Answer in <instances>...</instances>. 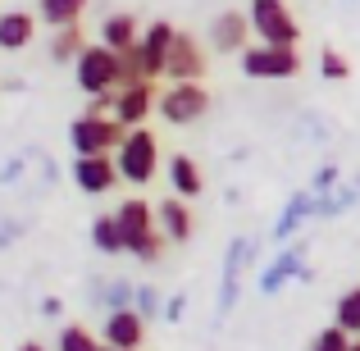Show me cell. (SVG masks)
I'll return each instance as SVG.
<instances>
[{
  "instance_id": "23",
  "label": "cell",
  "mask_w": 360,
  "mask_h": 351,
  "mask_svg": "<svg viewBox=\"0 0 360 351\" xmlns=\"http://www.w3.org/2000/svg\"><path fill=\"white\" fill-rule=\"evenodd\" d=\"M333 328H342L347 338H360V283L333 301Z\"/></svg>"
},
{
  "instance_id": "28",
  "label": "cell",
  "mask_w": 360,
  "mask_h": 351,
  "mask_svg": "<svg viewBox=\"0 0 360 351\" xmlns=\"http://www.w3.org/2000/svg\"><path fill=\"white\" fill-rule=\"evenodd\" d=\"M319 78L324 82H347L352 78V60H347L338 46H324V51H319Z\"/></svg>"
},
{
  "instance_id": "25",
  "label": "cell",
  "mask_w": 360,
  "mask_h": 351,
  "mask_svg": "<svg viewBox=\"0 0 360 351\" xmlns=\"http://www.w3.org/2000/svg\"><path fill=\"white\" fill-rule=\"evenodd\" d=\"M356 201H360V192L342 183L338 192H328V196H315V219H338V215H347Z\"/></svg>"
},
{
  "instance_id": "17",
  "label": "cell",
  "mask_w": 360,
  "mask_h": 351,
  "mask_svg": "<svg viewBox=\"0 0 360 351\" xmlns=\"http://www.w3.org/2000/svg\"><path fill=\"white\" fill-rule=\"evenodd\" d=\"M96 42L105 46V51H132V46L141 42V23H137V14L132 9H110L105 18H101V27H96Z\"/></svg>"
},
{
  "instance_id": "26",
  "label": "cell",
  "mask_w": 360,
  "mask_h": 351,
  "mask_svg": "<svg viewBox=\"0 0 360 351\" xmlns=\"http://www.w3.org/2000/svg\"><path fill=\"white\" fill-rule=\"evenodd\" d=\"M96 301L105 306V315H110V310H132V301H137V283H128V279H110L105 288L96 292Z\"/></svg>"
},
{
  "instance_id": "16",
  "label": "cell",
  "mask_w": 360,
  "mask_h": 351,
  "mask_svg": "<svg viewBox=\"0 0 360 351\" xmlns=\"http://www.w3.org/2000/svg\"><path fill=\"white\" fill-rule=\"evenodd\" d=\"M155 229L165 233V242H169V246H187V242H192V233H196V215H192V205L178 201V196H165V201L155 205Z\"/></svg>"
},
{
  "instance_id": "20",
  "label": "cell",
  "mask_w": 360,
  "mask_h": 351,
  "mask_svg": "<svg viewBox=\"0 0 360 351\" xmlns=\"http://www.w3.org/2000/svg\"><path fill=\"white\" fill-rule=\"evenodd\" d=\"M306 219H315V192H310V187L297 192L288 205H283V215L274 219V242H283V246L297 242V233L306 229Z\"/></svg>"
},
{
  "instance_id": "12",
  "label": "cell",
  "mask_w": 360,
  "mask_h": 351,
  "mask_svg": "<svg viewBox=\"0 0 360 351\" xmlns=\"http://www.w3.org/2000/svg\"><path fill=\"white\" fill-rule=\"evenodd\" d=\"M69 178L78 183L82 196H105V192H115V187H119L115 155H73Z\"/></svg>"
},
{
  "instance_id": "5",
  "label": "cell",
  "mask_w": 360,
  "mask_h": 351,
  "mask_svg": "<svg viewBox=\"0 0 360 351\" xmlns=\"http://www.w3.org/2000/svg\"><path fill=\"white\" fill-rule=\"evenodd\" d=\"M255 264V237H233L229 251H224V274H219V301H214V324L238 310V297H242V283H246V269Z\"/></svg>"
},
{
  "instance_id": "33",
  "label": "cell",
  "mask_w": 360,
  "mask_h": 351,
  "mask_svg": "<svg viewBox=\"0 0 360 351\" xmlns=\"http://www.w3.org/2000/svg\"><path fill=\"white\" fill-rule=\"evenodd\" d=\"M60 310H64V306H60V297H46V301H41V315H51V319H55Z\"/></svg>"
},
{
  "instance_id": "3",
  "label": "cell",
  "mask_w": 360,
  "mask_h": 351,
  "mask_svg": "<svg viewBox=\"0 0 360 351\" xmlns=\"http://www.w3.org/2000/svg\"><path fill=\"white\" fill-rule=\"evenodd\" d=\"M246 18H251V37L264 46H297L301 42V23L288 0H246Z\"/></svg>"
},
{
  "instance_id": "9",
  "label": "cell",
  "mask_w": 360,
  "mask_h": 351,
  "mask_svg": "<svg viewBox=\"0 0 360 351\" xmlns=\"http://www.w3.org/2000/svg\"><path fill=\"white\" fill-rule=\"evenodd\" d=\"M205 73H210V46H205V37L178 27L174 46H169V60H165V82H205Z\"/></svg>"
},
{
  "instance_id": "19",
  "label": "cell",
  "mask_w": 360,
  "mask_h": 351,
  "mask_svg": "<svg viewBox=\"0 0 360 351\" xmlns=\"http://www.w3.org/2000/svg\"><path fill=\"white\" fill-rule=\"evenodd\" d=\"M37 14L32 9H5L0 14V51L5 55H18V51H27V46L37 42Z\"/></svg>"
},
{
  "instance_id": "11",
  "label": "cell",
  "mask_w": 360,
  "mask_h": 351,
  "mask_svg": "<svg viewBox=\"0 0 360 351\" xmlns=\"http://www.w3.org/2000/svg\"><path fill=\"white\" fill-rule=\"evenodd\" d=\"M306 255H310V242H306V237H297V242L283 246V251L264 264V274H260V292H264V297H278L288 283H297L301 269H306Z\"/></svg>"
},
{
  "instance_id": "24",
  "label": "cell",
  "mask_w": 360,
  "mask_h": 351,
  "mask_svg": "<svg viewBox=\"0 0 360 351\" xmlns=\"http://www.w3.org/2000/svg\"><path fill=\"white\" fill-rule=\"evenodd\" d=\"M91 246H96L101 255H123V237H119L115 215H96V219H91Z\"/></svg>"
},
{
  "instance_id": "2",
  "label": "cell",
  "mask_w": 360,
  "mask_h": 351,
  "mask_svg": "<svg viewBox=\"0 0 360 351\" xmlns=\"http://www.w3.org/2000/svg\"><path fill=\"white\" fill-rule=\"evenodd\" d=\"M160 137L150 128H132L128 137L119 141V151H115V169H119V183H132V187H146V183H155V174H160Z\"/></svg>"
},
{
  "instance_id": "21",
  "label": "cell",
  "mask_w": 360,
  "mask_h": 351,
  "mask_svg": "<svg viewBox=\"0 0 360 351\" xmlns=\"http://www.w3.org/2000/svg\"><path fill=\"white\" fill-rule=\"evenodd\" d=\"M91 0H37V23H46L51 32H60V27H78L82 14H87Z\"/></svg>"
},
{
  "instance_id": "32",
  "label": "cell",
  "mask_w": 360,
  "mask_h": 351,
  "mask_svg": "<svg viewBox=\"0 0 360 351\" xmlns=\"http://www.w3.org/2000/svg\"><path fill=\"white\" fill-rule=\"evenodd\" d=\"M183 315H187V292L165 297V319H169V324H183Z\"/></svg>"
},
{
  "instance_id": "37",
  "label": "cell",
  "mask_w": 360,
  "mask_h": 351,
  "mask_svg": "<svg viewBox=\"0 0 360 351\" xmlns=\"http://www.w3.org/2000/svg\"><path fill=\"white\" fill-rule=\"evenodd\" d=\"M101 351H115V347H101Z\"/></svg>"
},
{
  "instance_id": "22",
  "label": "cell",
  "mask_w": 360,
  "mask_h": 351,
  "mask_svg": "<svg viewBox=\"0 0 360 351\" xmlns=\"http://www.w3.org/2000/svg\"><path fill=\"white\" fill-rule=\"evenodd\" d=\"M87 51V32L78 27H60V32H51V46H46V55H51L55 64H78V55Z\"/></svg>"
},
{
  "instance_id": "4",
  "label": "cell",
  "mask_w": 360,
  "mask_h": 351,
  "mask_svg": "<svg viewBox=\"0 0 360 351\" xmlns=\"http://www.w3.org/2000/svg\"><path fill=\"white\" fill-rule=\"evenodd\" d=\"M238 64H242L246 78H255V82H292V78H301V55H297V46L251 42L238 55Z\"/></svg>"
},
{
  "instance_id": "6",
  "label": "cell",
  "mask_w": 360,
  "mask_h": 351,
  "mask_svg": "<svg viewBox=\"0 0 360 351\" xmlns=\"http://www.w3.org/2000/svg\"><path fill=\"white\" fill-rule=\"evenodd\" d=\"M155 115L169 128H192V123L210 115V87L205 82H169L155 101Z\"/></svg>"
},
{
  "instance_id": "35",
  "label": "cell",
  "mask_w": 360,
  "mask_h": 351,
  "mask_svg": "<svg viewBox=\"0 0 360 351\" xmlns=\"http://www.w3.org/2000/svg\"><path fill=\"white\" fill-rule=\"evenodd\" d=\"M347 351H360V338H352V347H347Z\"/></svg>"
},
{
  "instance_id": "36",
  "label": "cell",
  "mask_w": 360,
  "mask_h": 351,
  "mask_svg": "<svg viewBox=\"0 0 360 351\" xmlns=\"http://www.w3.org/2000/svg\"><path fill=\"white\" fill-rule=\"evenodd\" d=\"M352 187H356V192H360V174H356V183H352Z\"/></svg>"
},
{
  "instance_id": "31",
  "label": "cell",
  "mask_w": 360,
  "mask_h": 351,
  "mask_svg": "<svg viewBox=\"0 0 360 351\" xmlns=\"http://www.w3.org/2000/svg\"><path fill=\"white\" fill-rule=\"evenodd\" d=\"M347 347H352V338H347L342 328H333V324H328V328H319V333H315V343H310V351H347Z\"/></svg>"
},
{
  "instance_id": "1",
  "label": "cell",
  "mask_w": 360,
  "mask_h": 351,
  "mask_svg": "<svg viewBox=\"0 0 360 351\" xmlns=\"http://www.w3.org/2000/svg\"><path fill=\"white\" fill-rule=\"evenodd\" d=\"M115 224H119V237H123V255H137L141 264H160L169 251L165 233L155 229V205L146 196H123L115 205Z\"/></svg>"
},
{
  "instance_id": "14",
  "label": "cell",
  "mask_w": 360,
  "mask_h": 351,
  "mask_svg": "<svg viewBox=\"0 0 360 351\" xmlns=\"http://www.w3.org/2000/svg\"><path fill=\"white\" fill-rule=\"evenodd\" d=\"M174 37H178V27L169 23V18H150V23H141L137 51H141V64H146V78H150V82L165 78V60H169V46H174Z\"/></svg>"
},
{
  "instance_id": "29",
  "label": "cell",
  "mask_w": 360,
  "mask_h": 351,
  "mask_svg": "<svg viewBox=\"0 0 360 351\" xmlns=\"http://www.w3.org/2000/svg\"><path fill=\"white\" fill-rule=\"evenodd\" d=\"M132 310H137V315L150 324V319L165 315V297H160L155 288H146V283H137V301H132Z\"/></svg>"
},
{
  "instance_id": "13",
  "label": "cell",
  "mask_w": 360,
  "mask_h": 351,
  "mask_svg": "<svg viewBox=\"0 0 360 351\" xmlns=\"http://www.w3.org/2000/svg\"><path fill=\"white\" fill-rule=\"evenodd\" d=\"M155 101H160V87L155 82H137V87H119L115 91V110H110V115H115L123 128H146V119L155 115Z\"/></svg>"
},
{
  "instance_id": "27",
  "label": "cell",
  "mask_w": 360,
  "mask_h": 351,
  "mask_svg": "<svg viewBox=\"0 0 360 351\" xmlns=\"http://www.w3.org/2000/svg\"><path fill=\"white\" fill-rule=\"evenodd\" d=\"M55 351H101V338L87 324H64L55 338Z\"/></svg>"
},
{
  "instance_id": "7",
  "label": "cell",
  "mask_w": 360,
  "mask_h": 351,
  "mask_svg": "<svg viewBox=\"0 0 360 351\" xmlns=\"http://www.w3.org/2000/svg\"><path fill=\"white\" fill-rule=\"evenodd\" d=\"M73 82H78V91L87 101L115 96L119 91V55L105 51L101 42H87V51H82L78 64H73Z\"/></svg>"
},
{
  "instance_id": "30",
  "label": "cell",
  "mask_w": 360,
  "mask_h": 351,
  "mask_svg": "<svg viewBox=\"0 0 360 351\" xmlns=\"http://www.w3.org/2000/svg\"><path fill=\"white\" fill-rule=\"evenodd\" d=\"M338 187H342V169H338L333 160H328V165H319L315 178H310V192H315V196H328V192H338Z\"/></svg>"
},
{
  "instance_id": "15",
  "label": "cell",
  "mask_w": 360,
  "mask_h": 351,
  "mask_svg": "<svg viewBox=\"0 0 360 351\" xmlns=\"http://www.w3.org/2000/svg\"><path fill=\"white\" fill-rule=\"evenodd\" d=\"M146 343V319L137 310H110L105 324H101V347H115V351H141Z\"/></svg>"
},
{
  "instance_id": "8",
  "label": "cell",
  "mask_w": 360,
  "mask_h": 351,
  "mask_svg": "<svg viewBox=\"0 0 360 351\" xmlns=\"http://www.w3.org/2000/svg\"><path fill=\"white\" fill-rule=\"evenodd\" d=\"M123 137H128V128H123L115 115H87V110H82V115L69 123L73 155H115Z\"/></svg>"
},
{
  "instance_id": "18",
  "label": "cell",
  "mask_w": 360,
  "mask_h": 351,
  "mask_svg": "<svg viewBox=\"0 0 360 351\" xmlns=\"http://www.w3.org/2000/svg\"><path fill=\"white\" fill-rule=\"evenodd\" d=\"M165 174H169V196H178V201H196V196L205 192V174L187 151H174V155H169Z\"/></svg>"
},
{
  "instance_id": "10",
  "label": "cell",
  "mask_w": 360,
  "mask_h": 351,
  "mask_svg": "<svg viewBox=\"0 0 360 351\" xmlns=\"http://www.w3.org/2000/svg\"><path fill=\"white\" fill-rule=\"evenodd\" d=\"M205 46L214 55H242L251 46V18H246V9H219L210 18V27H205Z\"/></svg>"
},
{
  "instance_id": "34",
  "label": "cell",
  "mask_w": 360,
  "mask_h": 351,
  "mask_svg": "<svg viewBox=\"0 0 360 351\" xmlns=\"http://www.w3.org/2000/svg\"><path fill=\"white\" fill-rule=\"evenodd\" d=\"M14 351H46L41 343H23V347H14Z\"/></svg>"
}]
</instances>
